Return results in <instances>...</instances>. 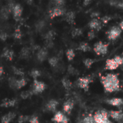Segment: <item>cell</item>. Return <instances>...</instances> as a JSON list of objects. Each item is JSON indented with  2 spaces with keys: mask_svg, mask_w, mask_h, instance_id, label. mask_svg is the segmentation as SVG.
<instances>
[{
  "mask_svg": "<svg viewBox=\"0 0 123 123\" xmlns=\"http://www.w3.org/2000/svg\"><path fill=\"white\" fill-rule=\"evenodd\" d=\"M101 81L106 92L112 93L120 90V79L117 74H108L101 77Z\"/></svg>",
  "mask_w": 123,
  "mask_h": 123,
  "instance_id": "cell-1",
  "label": "cell"
},
{
  "mask_svg": "<svg viewBox=\"0 0 123 123\" xmlns=\"http://www.w3.org/2000/svg\"><path fill=\"white\" fill-rule=\"evenodd\" d=\"M96 123H112L109 116V112L105 110H101L96 112L94 115Z\"/></svg>",
  "mask_w": 123,
  "mask_h": 123,
  "instance_id": "cell-2",
  "label": "cell"
},
{
  "mask_svg": "<svg viewBox=\"0 0 123 123\" xmlns=\"http://www.w3.org/2000/svg\"><path fill=\"white\" fill-rule=\"evenodd\" d=\"M109 45L107 43H103L102 41H99L96 43L94 45V51L98 55H106L108 52Z\"/></svg>",
  "mask_w": 123,
  "mask_h": 123,
  "instance_id": "cell-3",
  "label": "cell"
},
{
  "mask_svg": "<svg viewBox=\"0 0 123 123\" xmlns=\"http://www.w3.org/2000/svg\"><path fill=\"white\" fill-rule=\"evenodd\" d=\"M122 30L119 26H113L107 32V37L109 40H115L120 36Z\"/></svg>",
  "mask_w": 123,
  "mask_h": 123,
  "instance_id": "cell-4",
  "label": "cell"
},
{
  "mask_svg": "<svg viewBox=\"0 0 123 123\" xmlns=\"http://www.w3.org/2000/svg\"><path fill=\"white\" fill-rule=\"evenodd\" d=\"M91 82V79L89 77H80L76 81V85L83 89L85 92H87L89 89V85Z\"/></svg>",
  "mask_w": 123,
  "mask_h": 123,
  "instance_id": "cell-5",
  "label": "cell"
},
{
  "mask_svg": "<svg viewBox=\"0 0 123 123\" xmlns=\"http://www.w3.org/2000/svg\"><path fill=\"white\" fill-rule=\"evenodd\" d=\"M46 88V84L40 81H38L37 79L33 81V89H32V92H33V94H38L40 93H42Z\"/></svg>",
  "mask_w": 123,
  "mask_h": 123,
  "instance_id": "cell-6",
  "label": "cell"
},
{
  "mask_svg": "<svg viewBox=\"0 0 123 123\" xmlns=\"http://www.w3.org/2000/svg\"><path fill=\"white\" fill-rule=\"evenodd\" d=\"M65 9L64 7H59V6H54L49 11V15L52 19L57 17L63 16L65 14Z\"/></svg>",
  "mask_w": 123,
  "mask_h": 123,
  "instance_id": "cell-7",
  "label": "cell"
},
{
  "mask_svg": "<svg viewBox=\"0 0 123 123\" xmlns=\"http://www.w3.org/2000/svg\"><path fill=\"white\" fill-rule=\"evenodd\" d=\"M102 22L101 19H99L97 18L92 19L89 23H88V27L91 28V30H100L102 27Z\"/></svg>",
  "mask_w": 123,
  "mask_h": 123,
  "instance_id": "cell-8",
  "label": "cell"
},
{
  "mask_svg": "<svg viewBox=\"0 0 123 123\" xmlns=\"http://www.w3.org/2000/svg\"><path fill=\"white\" fill-rule=\"evenodd\" d=\"M13 17L16 20H19L22 14V7L20 4H15L12 9Z\"/></svg>",
  "mask_w": 123,
  "mask_h": 123,
  "instance_id": "cell-9",
  "label": "cell"
},
{
  "mask_svg": "<svg viewBox=\"0 0 123 123\" xmlns=\"http://www.w3.org/2000/svg\"><path fill=\"white\" fill-rule=\"evenodd\" d=\"M104 102L109 105H111L113 107H119L123 105V99L122 98L114 97L112 99H107L104 100Z\"/></svg>",
  "mask_w": 123,
  "mask_h": 123,
  "instance_id": "cell-10",
  "label": "cell"
},
{
  "mask_svg": "<svg viewBox=\"0 0 123 123\" xmlns=\"http://www.w3.org/2000/svg\"><path fill=\"white\" fill-rule=\"evenodd\" d=\"M73 108H74V102L72 99H68L66 102H65L62 106V110L67 115H70Z\"/></svg>",
  "mask_w": 123,
  "mask_h": 123,
  "instance_id": "cell-11",
  "label": "cell"
},
{
  "mask_svg": "<svg viewBox=\"0 0 123 123\" xmlns=\"http://www.w3.org/2000/svg\"><path fill=\"white\" fill-rule=\"evenodd\" d=\"M109 112V116L116 121H121L123 119V112L122 110H111Z\"/></svg>",
  "mask_w": 123,
  "mask_h": 123,
  "instance_id": "cell-12",
  "label": "cell"
},
{
  "mask_svg": "<svg viewBox=\"0 0 123 123\" xmlns=\"http://www.w3.org/2000/svg\"><path fill=\"white\" fill-rule=\"evenodd\" d=\"M59 105V102L56 100V99H50L46 104V106H45V109L49 111V112H54L57 108V106Z\"/></svg>",
  "mask_w": 123,
  "mask_h": 123,
  "instance_id": "cell-13",
  "label": "cell"
},
{
  "mask_svg": "<svg viewBox=\"0 0 123 123\" xmlns=\"http://www.w3.org/2000/svg\"><path fill=\"white\" fill-rule=\"evenodd\" d=\"M120 66L118 63L115 61L114 58H109L106 61V65H105V68L107 70L109 71H114L117 69Z\"/></svg>",
  "mask_w": 123,
  "mask_h": 123,
  "instance_id": "cell-14",
  "label": "cell"
},
{
  "mask_svg": "<svg viewBox=\"0 0 123 123\" xmlns=\"http://www.w3.org/2000/svg\"><path fill=\"white\" fill-rule=\"evenodd\" d=\"M48 56V50L46 48H43L38 50V53H37V59L42 62L44 61Z\"/></svg>",
  "mask_w": 123,
  "mask_h": 123,
  "instance_id": "cell-15",
  "label": "cell"
},
{
  "mask_svg": "<svg viewBox=\"0 0 123 123\" xmlns=\"http://www.w3.org/2000/svg\"><path fill=\"white\" fill-rule=\"evenodd\" d=\"M17 101L15 99H4L1 102L0 106L2 107H11L14 106L17 104Z\"/></svg>",
  "mask_w": 123,
  "mask_h": 123,
  "instance_id": "cell-16",
  "label": "cell"
},
{
  "mask_svg": "<svg viewBox=\"0 0 123 123\" xmlns=\"http://www.w3.org/2000/svg\"><path fill=\"white\" fill-rule=\"evenodd\" d=\"M10 12H12V11L8 7V6L6 5L0 9V17L3 19H7L9 17Z\"/></svg>",
  "mask_w": 123,
  "mask_h": 123,
  "instance_id": "cell-17",
  "label": "cell"
},
{
  "mask_svg": "<svg viewBox=\"0 0 123 123\" xmlns=\"http://www.w3.org/2000/svg\"><path fill=\"white\" fill-rule=\"evenodd\" d=\"M16 116V114L14 112H9L4 116H2L1 119V123H9Z\"/></svg>",
  "mask_w": 123,
  "mask_h": 123,
  "instance_id": "cell-18",
  "label": "cell"
},
{
  "mask_svg": "<svg viewBox=\"0 0 123 123\" xmlns=\"http://www.w3.org/2000/svg\"><path fill=\"white\" fill-rule=\"evenodd\" d=\"M66 115L65 114L59 111V112H57L55 115H54V117L52 118V121L56 123H62Z\"/></svg>",
  "mask_w": 123,
  "mask_h": 123,
  "instance_id": "cell-19",
  "label": "cell"
},
{
  "mask_svg": "<svg viewBox=\"0 0 123 123\" xmlns=\"http://www.w3.org/2000/svg\"><path fill=\"white\" fill-rule=\"evenodd\" d=\"M75 14L73 11H70L65 13V20L69 24H75Z\"/></svg>",
  "mask_w": 123,
  "mask_h": 123,
  "instance_id": "cell-20",
  "label": "cell"
},
{
  "mask_svg": "<svg viewBox=\"0 0 123 123\" xmlns=\"http://www.w3.org/2000/svg\"><path fill=\"white\" fill-rule=\"evenodd\" d=\"M77 50H80L82 52H89L91 50V48L90 46V45L86 43V42H83L81 43H80L77 48Z\"/></svg>",
  "mask_w": 123,
  "mask_h": 123,
  "instance_id": "cell-21",
  "label": "cell"
},
{
  "mask_svg": "<svg viewBox=\"0 0 123 123\" xmlns=\"http://www.w3.org/2000/svg\"><path fill=\"white\" fill-rule=\"evenodd\" d=\"M2 56L4 58H5L6 59L9 60V61H12L13 59V57H14V51L12 50H11V49L6 48L3 51Z\"/></svg>",
  "mask_w": 123,
  "mask_h": 123,
  "instance_id": "cell-22",
  "label": "cell"
},
{
  "mask_svg": "<svg viewBox=\"0 0 123 123\" xmlns=\"http://www.w3.org/2000/svg\"><path fill=\"white\" fill-rule=\"evenodd\" d=\"M109 4L115 7L123 9V0H112L109 1Z\"/></svg>",
  "mask_w": 123,
  "mask_h": 123,
  "instance_id": "cell-23",
  "label": "cell"
},
{
  "mask_svg": "<svg viewBox=\"0 0 123 123\" xmlns=\"http://www.w3.org/2000/svg\"><path fill=\"white\" fill-rule=\"evenodd\" d=\"M28 83V81L25 78H22L20 79H17V82H16V89H20L22 87L25 86Z\"/></svg>",
  "mask_w": 123,
  "mask_h": 123,
  "instance_id": "cell-24",
  "label": "cell"
},
{
  "mask_svg": "<svg viewBox=\"0 0 123 123\" xmlns=\"http://www.w3.org/2000/svg\"><path fill=\"white\" fill-rule=\"evenodd\" d=\"M62 84L64 88L67 90H69L72 88V82L67 78H63L62 79Z\"/></svg>",
  "mask_w": 123,
  "mask_h": 123,
  "instance_id": "cell-25",
  "label": "cell"
},
{
  "mask_svg": "<svg viewBox=\"0 0 123 123\" xmlns=\"http://www.w3.org/2000/svg\"><path fill=\"white\" fill-rule=\"evenodd\" d=\"M56 36V32L54 30H50L45 35V39L46 41H52Z\"/></svg>",
  "mask_w": 123,
  "mask_h": 123,
  "instance_id": "cell-26",
  "label": "cell"
},
{
  "mask_svg": "<svg viewBox=\"0 0 123 123\" xmlns=\"http://www.w3.org/2000/svg\"><path fill=\"white\" fill-rule=\"evenodd\" d=\"M66 56H67V58L69 61H71L74 59L75 56V53L73 49H68L66 51Z\"/></svg>",
  "mask_w": 123,
  "mask_h": 123,
  "instance_id": "cell-27",
  "label": "cell"
},
{
  "mask_svg": "<svg viewBox=\"0 0 123 123\" xmlns=\"http://www.w3.org/2000/svg\"><path fill=\"white\" fill-rule=\"evenodd\" d=\"M95 61H95L94 59L87 58H85V59L83 60V64H84V66H85L87 68H90L92 66V65L94 63Z\"/></svg>",
  "mask_w": 123,
  "mask_h": 123,
  "instance_id": "cell-28",
  "label": "cell"
},
{
  "mask_svg": "<svg viewBox=\"0 0 123 123\" xmlns=\"http://www.w3.org/2000/svg\"><path fill=\"white\" fill-rule=\"evenodd\" d=\"M48 61H49V63L51 66L52 67H56L57 65H58V63H59V59L57 57H51L48 59Z\"/></svg>",
  "mask_w": 123,
  "mask_h": 123,
  "instance_id": "cell-29",
  "label": "cell"
},
{
  "mask_svg": "<svg viewBox=\"0 0 123 123\" xmlns=\"http://www.w3.org/2000/svg\"><path fill=\"white\" fill-rule=\"evenodd\" d=\"M33 94V92H32V90L23 91L20 94V97L22 99H28V98L30 97Z\"/></svg>",
  "mask_w": 123,
  "mask_h": 123,
  "instance_id": "cell-30",
  "label": "cell"
},
{
  "mask_svg": "<svg viewBox=\"0 0 123 123\" xmlns=\"http://www.w3.org/2000/svg\"><path fill=\"white\" fill-rule=\"evenodd\" d=\"M30 49L27 47H24L20 51V56L22 58H28L30 55Z\"/></svg>",
  "mask_w": 123,
  "mask_h": 123,
  "instance_id": "cell-31",
  "label": "cell"
},
{
  "mask_svg": "<svg viewBox=\"0 0 123 123\" xmlns=\"http://www.w3.org/2000/svg\"><path fill=\"white\" fill-rule=\"evenodd\" d=\"M82 123H96L95 120H94V115H88L86 116L83 119Z\"/></svg>",
  "mask_w": 123,
  "mask_h": 123,
  "instance_id": "cell-32",
  "label": "cell"
},
{
  "mask_svg": "<svg viewBox=\"0 0 123 123\" xmlns=\"http://www.w3.org/2000/svg\"><path fill=\"white\" fill-rule=\"evenodd\" d=\"M71 33H72V36L73 37H75L81 35L83 34V30L81 28H73Z\"/></svg>",
  "mask_w": 123,
  "mask_h": 123,
  "instance_id": "cell-33",
  "label": "cell"
},
{
  "mask_svg": "<svg viewBox=\"0 0 123 123\" xmlns=\"http://www.w3.org/2000/svg\"><path fill=\"white\" fill-rule=\"evenodd\" d=\"M30 76L34 79V80H36L38 77H39L41 76V71L38 69H33L30 73Z\"/></svg>",
  "mask_w": 123,
  "mask_h": 123,
  "instance_id": "cell-34",
  "label": "cell"
},
{
  "mask_svg": "<svg viewBox=\"0 0 123 123\" xmlns=\"http://www.w3.org/2000/svg\"><path fill=\"white\" fill-rule=\"evenodd\" d=\"M16 82H17V79L14 77H10L9 79V85L10 88L13 89H16Z\"/></svg>",
  "mask_w": 123,
  "mask_h": 123,
  "instance_id": "cell-35",
  "label": "cell"
},
{
  "mask_svg": "<svg viewBox=\"0 0 123 123\" xmlns=\"http://www.w3.org/2000/svg\"><path fill=\"white\" fill-rule=\"evenodd\" d=\"M44 27H45V22L43 20H40V21L37 22L36 24V27L38 31L42 30L44 28Z\"/></svg>",
  "mask_w": 123,
  "mask_h": 123,
  "instance_id": "cell-36",
  "label": "cell"
},
{
  "mask_svg": "<svg viewBox=\"0 0 123 123\" xmlns=\"http://www.w3.org/2000/svg\"><path fill=\"white\" fill-rule=\"evenodd\" d=\"M30 117L29 116H27V115H20L19 117H18V120H17V122L18 123H24L25 122H29V120H30Z\"/></svg>",
  "mask_w": 123,
  "mask_h": 123,
  "instance_id": "cell-37",
  "label": "cell"
},
{
  "mask_svg": "<svg viewBox=\"0 0 123 123\" xmlns=\"http://www.w3.org/2000/svg\"><path fill=\"white\" fill-rule=\"evenodd\" d=\"M12 71L15 75H17V76H23L24 75V72L22 71V69L14 67V66H12Z\"/></svg>",
  "mask_w": 123,
  "mask_h": 123,
  "instance_id": "cell-38",
  "label": "cell"
},
{
  "mask_svg": "<svg viewBox=\"0 0 123 123\" xmlns=\"http://www.w3.org/2000/svg\"><path fill=\"white\" fill-rule=\"evenodd\" d=\"M22 36V32L20 30V28H16L14 30V38L16 39H20Z\"/></svg>",
  "mask_w": 123,
  "mask_h": 123,
  "instance_id": "cell-39",
  "label": "cell"
},
{
  "mask_svg": "<svg viewBox=\"0 0 123 123\" xmlns=\"http://www.w3.org/2000/svg\"><path fill=\"white\" fill-rule=\"evenodd\" d=\"M115 61L118 63L119 66H121L123 64V56H120V55H115L114 58H113Z\"/></svg>",
  "mask_w": 123,
  "mask_h": 123,
  "instance_id": "cell-40",
  "label": "cell"
},
{
  "mask_svg": "<svg viewBox=\"0 0 123 123\" xmlns=\"http://www.w3.org/2000/svg\"><path fill=\"white\" fill-rule=\"evenodd\" d=\"M96 37V32H95V30H91L88 33V40H93L94 38Z\"/></svg>",
  "mask_w": 123,
  "mask_h": 123,
  "instance_id": "cell-41",
  "label": "cell"
},
{
  "mask_svg": "<svg viewBox=\"0 0 123 123\" xmlns=\"http://www.w3.org/2000/svg\"><path fill=\"white\" fill-rule=\"evenodd\" d=\"M67 70H68V72H69L70 74H72V75H75V74H78V71L75 68H73L72 66H69Z\"/></svg>",
  "mask_w": 123,
  "mask_h": 123,
  "instance_id": "cell-42",
  "label": "cell"
},
{
  "mask_svg": "<svg viewBox=\"0 0 123 123\" xmlns=\"http://www.w3.org/2000/svg\"><path fill=\"white\" fill-rule=\"evenodd\" d=\"M65 4V1L63 0H57L54 1L55 6H59V7H64V4Z\"/></svg>",
  "mask_w": 123,
  "mask_h": 123,
  "instance_id": "cell-43",
  "label": "cell"
},
{
  "mask_svg": "<svg viewBox=\"0 0 123 123\" xmlns=\"http://www.w3.org/2000/svg\"><path fill=\"white\" fill-rule=\"evenodd\" d=\"M29 123H40L39 120H38V118L37 116H35V115H33L30 117V120H29Z\"/></svg>",
  "mask_w": 123,
  "mask_h": 123,
  "instance_id": "cell-44",
  "label": "cell"
},
{
  "mask_svg": "<svg viewBox=\"0 0 123 123\" xmlns=\"http://www.w3.org/2000/svg\"><path fill=\"white\" fill-rule=\"evenodd\" d=\"M112 19V17H109V16H105V17H103L101 19V22L102 23H104V24H107L110 19Z\"/></svg>",
  "mask_w": 123,
  "mask_h": 123,
  "instance_id": "cell-45",
  "label": "cell"
},
{
  "mask_svg": "<svg viewBox=\"0 0 123 123\" xmlns=\"http://www.w3.org/2000/svg\"><path fill=\"white\" fill-rule=\"evenodd\" d=\"M8 37V35H7V33H6V32H1L0 33V39L1 40H7V38Z\"/></svg>",
  "mask_w": 123,
  "mask_h": 123,
  "instance_id": "cell-46",
  "label": "cell"
},
{
  "mask_svg": "<svg viewBox=\"0 0 123 123\" xmlns=\"http://www.w3.org/2000/svg\"><path fill=\"white\" fill-rule=\"evenodd\" d=\"M99 15H100V13H99V12H94L91 14V17H92L93 19H94V18L98 17Z\"/></svg>",
  "mask_w": 123,
  "mask_h": 123,
  "instance_id": "cell-47",
  "label": "cell"
},
{
  "mask_svg": "<svg viewBox=\"0 0 123 123\" xmlns=\"http://www.w3.org/2000/svg\"><path fill=\"white\" fill-rule=\"evenodd\" d=\"M91 3V1H90V0H86V1H83V4H84V6H88V4H90Z\"/></svg>",
  "mask_w": 123,
  "mask_h": 123,
  "instance_id": "cell-48",
  "label": "cell"
},
{
  "mask_svg": "<svg viewBox=\"0 0 123 123\" xmlns=\"http://www.w3.org/2000/svg\"><path fill=\"white\" fill-rule=\"evenodd\" d=\"M4 74V68L2 66H0V76H1Z\"/></svg>",
  "mask_w": 123,
  "mask_h": 123,
  "instance_id": "cell-49",
  "label": "cell"
},
{
  "mask_svg": "<svg viewBox=\"0 0 123 123\" xmlns=\"http://www.w3.org/2000/svg\"><path fill=\"white\" fill-rule=\"evenodd\" d=\"M69 123V120H68L67 117L66 116V117H65V119H64V120H63L62 123Z\"/></svg>",
  "mask_w": 123,
  "mask_h": 123,
  "instance_id": "cell-50",
  "label": "cell"
},
{
  "mask_svg": "<svg viewBox=\"0 0 123 123\" xmlns=\"http://www.w3.org/2000/svg\"><path fill=\"white\" fill-rule=\"evenodd\" d=\"M119 27H120V29L122 30V31H123V21H121V22H120Z\"/></svg>",
  "mask_w": 123,
  "mask_h": 123,
  "instance_id": "cell-51",
  "label": "cell"
}]
</instances>
